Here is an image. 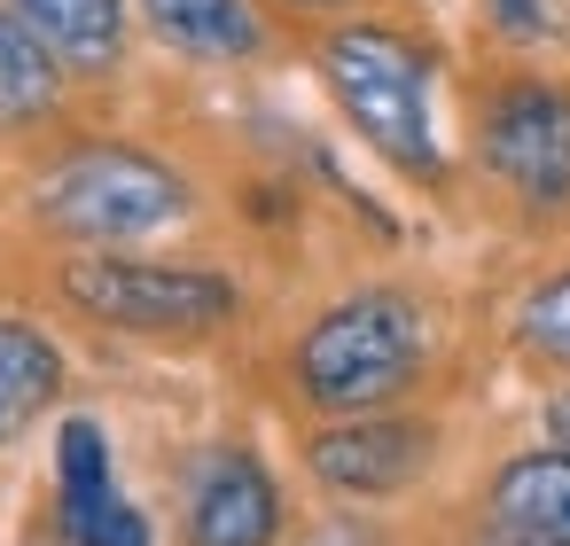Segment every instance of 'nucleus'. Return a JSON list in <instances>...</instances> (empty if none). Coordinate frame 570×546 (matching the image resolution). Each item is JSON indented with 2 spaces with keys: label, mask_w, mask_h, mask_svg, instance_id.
Wrapping results in <instances>:
<instances>
[{
  "label": "nucleus",
  "mask_w": 570,
  "mask_h": 546,
  "mask_svg": "<svg viewBox=\"0 0 570 546\" xmlns=\"http://www.w3.org/2000/svg\"><path fill=\"white\" fill-rule=\"evenodd\" d=\"M422 375V312L399 289H360L297 344V383L328 414H367Z\"/></svg>",
  "instance_id": "1"
},
{
  "label": "nucleus",
  "mask_w": 570,
  "mask_h": 546,
  "mask_svg": "<svg viewBox=\"0 0 570 546\" xmlns=\"http://www.w3.org/2000/svg\"><path fill=\"white\" fill-rule=\"evenodd\" d=\"M328 87L344 102V118L414 180H438V133H430V71L399 32H336L328 40Z\"/></svg>",
  "instance_id": "2"
},
{
  "label": "nucleus",
  "mask_w": 570,
  "mask_h": 546,
  "mask_svg": "<svg viewBox=\"0 0 570 546\" xmlns=\"http://www.w3.org/2000/svg\"><path fill=\"white\" fill-rule=\"evenodd\" d=\"M32 203L71 242H134V235H157L165 219L188 211V180L141 149L102 141V149H71Z\"/></svg>",
  "instance_id": "3"
},
{
  "label": "nucleus",
  "mask_w": 570,
  "mask_h": 546,
  "mask_svg": "<svg viewBox=\"0 0 570 546\" xmlns=\"http://www.w3.org/2000/svg\"><path fill=\"white\" fill-rule=\"evenodd\" d=\"M71 305L110 320V328H134V336H212L235 320V281L219 274H180V266H126V258H79L63 274Z\"/></svg>",
  "instance_id": "4"
},
{
  "label": "nucleus",
  "mask_w": 570,
  "mask_h": 546,
  "mask_svg": "<svg viewBox=\"0 0 570 546\" xmlns=\"http://www.w3.org/2000/svg\"><path fill=\"white\" fill-rule=\"evenodd\" d=\"M484 165L539 211L570 203V95L508 87L484 118Z\"/></svg>",
  "instance_id": "5"
},
{
  "label": "nucleus",
  "mask_w": 570,
  "mask_h": 546,
  "mask_svg": "<svg viewBox=\"0 0 570 546\" xmlns=\"http://www.w3.org/2000/svg\"><path fill=\"white\" fill-rule=\"evenodd\" d=\"M422 453H430V429H422V421H391V414H383V421H336V429L313 437V476H321L328 492L383 499V492L414 484Z\"/></svg>",
  "instance_id": "6"
},
{
  "label": "nucleus",
  "mask_w": 570,
  "mask_h": 546,
  "mask_svg": "<svg viewBox=\"0 0 570 546\" xmlns=\"http://www.w3.org/2000/svg\"><path fill=\"white\" fill-rule=\"evenodd\" d=\"M274 523H282V499L250 453H212L196 468V492H188L196 546H274Z\"/></svg>",
  "instance_id": "7"
},
{
  "label": "nucleus",
  "mask_w": 570,
  "mask_h": 546,
  "mask_svg": "<svg viewBox=\"0 0 570 546\" xmlns=\"http://www.w3.org/2000/svg\"><path fill=\"white\" fill-rule=\"evenodd\" d=\"M492 523L539 546H570V445L508 460L492 484Z\"/></svg>",
  "instance_id": "8"
},
{
  "label": "nucleus",
  "mask_w": 570,
  "mask_h": 546,
  "mask_svg": "<svg viewBox=\"0 0 570 546\" xmlns=\"http://www.w3.org/2000/svg\"><path fill=\"white\" fill-rule=\"evenodd\" d=\"M9 9L48 40L63 71H110L118 32H126V0H9Z\"/></svg>",
  "instance_id": "9"
},
{
  "label": "nucleus",
  "mask_w": 570,
  "mask_h": 546,
  "mask_svg": "<svg viewBox=\"0 0 570 546\" xmlns=\"http://www.w3.org/2000/svg\"><path fill=\"white\" fill-rule=\"evenodd\" d=\"M63 390V351L32 320H0V445L24 437Z\"/></svg>",
  "instance_id": "10"
},
{
  "label": "nucleus",
  "mask_w": 570,
  "mask_h": 546,
  "mask_svg": "<svg viewBox=\"0 0 570 546\" xmlns=\"http://www.w3.org/2000/svg\"><path fill=\"white\" fill-rule=\"evenodd\" d=\"M141 9L180 56H204V63H235V56L266 48L250 0H141Z\"/></svg>",
  "instance_id": "11"
},
{
  "label": "nucleus",
  "mask_w": 570,
  "mask_h": 546,
  "mask_svg": "<svg viewBox=\"0 0 570 546\" xmlns=\"http://www.w3.org/2000/svg\"><path fill=\"white\" fill-rule=\"evenodd\" d=\"M56 56L48 40L17 17V9H0V126H32L48 102H56Z\"/></svg>",
  "instance_id": "12"
},
{
  "label": "nucleus",
  "mask_w": 570,
  "mask_h": 546,
  "mask_svg": "<svg viewBox=\"0 0 570 546\" xmlns=\"http://www.w3.org/2000/svg\"><path fill=\"white\" fill-rule=\"evenodd\" d=\"M56 460H63V499H56V515H63V523H87L95 507H110V499H118L110 445H102V429H95V421H63Z\"/></svg>",
  "instance_id": "13"
},
{
  "label": "nucleus",
  "mask_w": 570,
  "mask_h": 546,
  "mask_svg": "<svg viewBox=\"0 0 570 546\" xmlns=\"http://www.w3.org/2000/svg\"><path fill=\"white\" fill-rule=\"evenodd\" d=\"M523 344H531L539 359L570 367V274L539 281V289L523 297Z\"/></svg>",
  "instance_id": "14"
},
{
  "label": "nucleus",
  "mask_w": 570,
  "mask_h": 546,
  "mask_svg": "<svg viewBox=\"0 0 570 546\" xmlns=\"http://www.w3.org/2000/svg\"><path fill=\"white\" fill-rule=\"evenodd\" d=\"M547 429H554V445H570V390L547 406Z\"/></svg>",
  "instance_id": "15"
},
{
  "label": "nucleus",
  "mask_w": 570,
  "mask_h": 546,
  "mask_svg": "<svg viewBox=\"0 0 570 546\" xmlns=\"http://www.w3.org/2000/svg\"><path fill=\"white\" fill-rule=\"evenodd\" d=\"M508 9V24H539V0H500Z\"/></svg>",
  "instance_id": "16"
},
{
  "label": "nucleus",
  "mask_w": 570,
  "mask_h": 546,
  "mask_svg": "<svg viewBox=\"0 0 570 546\" xmlns=\"http://www.w3.org/2000/svg\"><path fill=\"white\" fill-rule=\"evenodd\" d=\"M500 546H539V538H515V530H500Z\"/></svg>",
  "instance_id": "17"
},
{
  "label": "nucleus",
  "mask_w": 570,
  "mask_h": 546,
  "mask_svg": "<svg viewBox=\"0 0 570 546\" xmlns=\"http://www.w3.org/2000/svg\"><path fill=\"white\" fill-rule=\"evenodd\" d=\"M305 9H328V0H305Z\"/></svg>",
  "instance_id": "18"
}]
</instances>
